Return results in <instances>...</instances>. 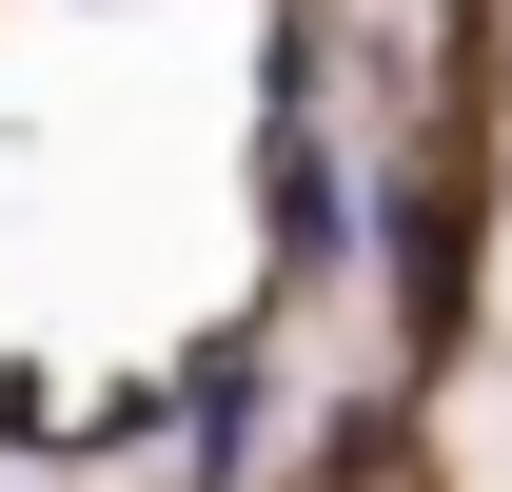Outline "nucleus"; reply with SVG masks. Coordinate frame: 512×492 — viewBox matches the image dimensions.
I'll use <instances>...</instances> for the list:
<instances>
[{
	"instance_id": "f257e3e1",
	"label": "nucleus",
	"mask_w": 512,
	"mask_h": 492,
	"mask_svg": "<svg viewBox=\"0 0 512 492\" xmlns=\"http://www.w3.org/2000/svg\"><path fill=\"white\" fill-rule=\"evenodd\" d=\"M375 256V178L316 158V119H276V276H355Z\"/></svg>"
},
{
	"instance_id": "f03ea898",
	"label": "nucleus",
	"mask_w": 512,
	"mask_h": 492,
	"mask_svg": "<svg viewBox=\"0 0 512 492\" xmlns=\"http://www.w3.org/2000/svg\"><path fill=\"white\" fill-rule=\"evenodd\" d=\"M256 414H276V374H256V355H197V414H178V492H237V473H256Z\"/></svg>"
}]
</instances>
